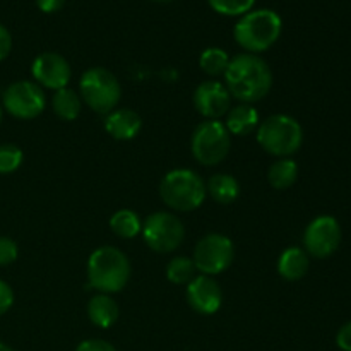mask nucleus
Listing matches in <instances>:
<instances>
[{"label": "nucleus", "instance_id": "7c9ffc66", "mask_svg": "<svg viewBox=\"0 0 351 351\" xmlns=\"http://www.w3.org/2000/svg\"><path fill=\"white\" fill-rule=\"evenodd\" d=\"M336 345L343 351H351V322H346L336 335Z\"/></svg>", "mask_w": 351, "mask_h": 351}, {"label": "nucleus", "instance_id": "9b49d317", "mask_svg": "<svg viewBox=\"0 0 351 351\" xmlns=\"http://www.w3.org/2000/svg\"><path fill=\"white\" fill-rule=\"evenodd\" d=\"M341 243V226L329 215L317 216L308 223L304 233L305 252L315 259H326L338 250Z\"/></svg>", "mask_w": 351, "mask_h": 351}, {"label": "nucleus", "instance_id": "bb28decb", "mask_svg": "<svg viewBox=\"0 0 351 351\" xmlns=\"http://www.w3.org/2000/svg\"><path fill=\"white\" fill-rule=\"evenodd\" d=\"M19 256L17 243L9 237H0V266H9Z\"/></svg>", "mask_w": 351, "mask_h": 351}, {"label": "nucleus", "instance_id": "f704fd0d", "mask_svg": "<svg viewBox=\"0 0 351 351\" xmlns=\"http://www.w3.org/2000/svg\"><path fill=\"white\" fill-rule=\"evenodd\" d=\"M0 120H2V108H0Z\"/></svg>", "mask_w": 351, "mask_h": 351}, {"label": "nucleus", "instance_id": "0eeeda50", "mask_svg": "<svg viewBox=\"0 0 351 351\" xmlns=\"http://www.w3.org/2000/svg\"><path fill=\"white\" fill-rule=\"evenodd\" d=\"M232 136L219 120H206L195 127L192 134L191 149L195 160L204 167H216L230 153Z\"/></svg>", "mask_w": 351, "mask_h": 351}, {"label": "nucleus", "instance_id": "473e14b6", "mask_svg": "<svg viewBox=\"0 0 351 351\" xmlns=\"http://www.w3.org/2000/svg\"><path fill=\"white\" fill-rule=\"evenodd\" d=\"M0 351H14V350L10 348V346H7L5 343H2V341H0Z\"/></svg>", "mask_w": 351, "mask_h": 351}, {"label": "nucleus", "instance_id": "a211bd4d", "mask_svg": "<svg viewBox=\"0 0 351 351\" xmlns=\"http://www.w3.org/2000/svg\"><path fill=\"white\" fill-rule=\"evenodd\" d=\"M311 261L308 254L298 247H290L285 250L278 261V273L287 281H298L307 274Z\"/></svg>", "mask_w": 351, "mask_h": 351}, {"label": "nucleus", "instance_id": "6ab92c4d", "mask_svg": "<svg viewBox=\"0 0 351 351\" xmlns=\"http://www.w3.org/2000/svg\"><path fill=\"white\" fill-rule=\"evenodd\" d=\"M206 192L216 201L218 204L228 206L239 199L240 195V184L235 177L226 173L213 175L206 185Z\"/></svg>", "mask_w": 351, "mask_h": 351}, {"label": "nucleus", "instance_id": "423d86ee", "mask_svg": "<svg viewBox=\"0 0 351 351\" xmlns=\"http://www.w3.org/2000/svg\"><path fill=\"white\" fill-rule=\"evenodd\" d=\"M81 98L96 113L108 115L117 108L122 88L115 75L103 67H93L82 74L79 82Z\"/></svg>", "mask_w": 351, "mask_h": 351}, {"label": "nucleus", "instance_id": "7ed1b4c3", "mask_svg": "<svg viewBox=\"0 0 351 351\" xmlns=\"http://www.w3.org/2000/svg\"><path fill=\"white\" fill-rule=\"evenodd\" d=\"M130 280V263L125 254L115 247H99L89 256V287L99 293H117L127 287Z\"/></svg>", "mask_w": 351, "mask_h": 351}, {"label": "nucleus", "instance_id": "2f4dec72", "mask_svg": "<svg viewBox=\"0 0 351 351\" xmlns=\"http://www.w3.org/2000/svg\"><path fill=\"white\" fill-rule=\"evenodd\" d=\"M36 5L41 12L53 14L65 5V0H36Z\"/></svg>", "mask_w": 351, "mask_h": 351}, {"label": "nucleus", "instance_id": "a878e982", "mask_svg": "<svg viewBox=\"0 0 351 351\" xmlns=\"http://www.w3.org/2000/svg\"><path fill=\"white\" fill-rule=\"evenodd\" d=\"M24 154L14 144H2L0 146V175L14 173L23 165Z\"/></svg>", "mask_w": 351, "mask_h": 351}, {"label": "nucleus", "instance_id": "4468645a", "mask_svg": "<svg viewBox=\"0 0 351 351\" xmlns=\"http://www.w3.org/2000/svg\"><path fill=\"white\" fill-rule=\"evenodd\" d=\"M187 302L194 312L201 315H213L223 304V291L213 276H195L187 285Z\"/></svg>", "mask_w": 351, "mask_h": 351}, {"label": "nucleus", "instance_id": "412c9836", "mask_svg": "<svg viewBox=\"0 0 351 351\" xmlns=\"http://www.w3.org/2000/svg\"><path fill=\"white\" fill-rule=\"evenodd\" d=\"M51 106L58 119L65 120V122H72L81 113V98L74 89H58L55 91L53 99H51Z\"/></svg>", "mask_w": 351, "mask_h": 351}, {"label": "nucleus", "instance_id": "c756f323", "mask_svg": "<svg viewBox=\"0 0 351 351\" xmlns=\"http://www.w3.org/2000/svg\"><path fill=\"white\" fill-rule=\"evenodd\" d=\"M12 50V36L3 24H0V62L5 60Z\"/></svg>", "mask_w": 351, "mask_h": 351}, {"label": "nucleus", "instance_id": "393cba45", "mask_svg": "<svg viewBox=\"0 0 351 351\" xmlns=\"http://www.w3.org/2000/svg\"><path fill=\"white\" fill-rule=\"evenodd\" d=\"M209 7L221 16L242 17L243 14L250 12L256 0H208Z\"/></svg>", "mask_w": 351, "mask_h": 351}, {"label": "nucleus", "instance_id": "39448f33", "mask_svg": "<svg viewBox=\"0 0 351 351\" xmlns=\"http://www.w3.org/2000/svg\"><path fill=\"white\" fill-rule=\"evenodd\" d=\"M257 143L266 151L278 158H288L297 153L304 143L302 125L290 115L267 117L257 127Z\"/></svg>", "mask_w": 351, "mask_h": 351}, {"label": "nucleus", "instance_id": "6e6552de", "mask_svg": "<svg viewBox=\"0 0 351 351\" xmlns=\"http://www.w3.org/2000/svg\"><path fill=\"white\" fill-rule=\"evenodd\" d=\"M235 247L226 235L221 233H209L202 237L194 249V266L204 276H216L225 273L233 263Z\"/></svg>", "mask_w": 351, "mask_h": 351}, {"label": "nucleus", "instance_id": "9d476101", "mask_svg": "<svg viewBox=\"0 0 351 351\" xmlns=\"http://www.w3.org/2000/svg\"><path fill=\"white\" fill-rule=\"evenodd\" d=\"M2 103L3 108L16 119L33 120L43 113L47 106V96L36 82L17 81L3 91Z\"/></svg>", "mask_w": 351, "mask_h": 351}, {"label": "nucleus", "instance_id": "dca6fc26", "mask_svg": "<svg viewBox=\"0 0 351 351\" xmlns=\"http://www.w3.org/2000/svg\"><path fill=\"white\" fill-rule=\"evenodd\" d=\"M259 123V113L252 105H247V103L230 108L226 113L225 127L233 136H250L252 132H256Z\"/></svg>", "mask_w": 351, "mask_h": 351}, {"label": "nucleus", "instance_id": "f3484780", "mask_svg": "<svg viewBox=\"0 0 351 351\" xmlns=\"http://www.w3.org/2000/svg\"><path fill=\"white\" fill-rule=\"evenodd\" d=\"M120 308L110 295L99 293L93 297L88 304V317L96 328L108 329L119 321Z\"/></svg>", "mask_w": 351, "mask_h": 351}, {"label": "nucleus", "instance_id": "f257e3e1", "mask_svg": "<svg viewBox=\"0 0 351 351\" xmlns=\"http://www.w3.org/2000/svg\"><path fill=\"white\" fill-rule=\"evenodd\" d=\"M223 77L230 96L247 105L264 99L273 88L271 67L264 58L254 53H240L230 58Z\"/></svg>", "mask_w": 351, "mask_h": 351}, {"label": "nucleus", "instance_id": "72a5a7b5", "mask_svg": "<svg viewBox=\"0 0 351 351\" xmlns=\"http://www.w3.org/2000/svg\"><path fill=\"white\" fill-rule=\"evenodd\" d=\"M153 2H160V3H167V2H173V0H153Z\"/></svg>", "mask_w": 351, "mask_h": 351}, {"label": "nucleus", "instance_id": "aec40b11", "mask_svg": "<svg viewBox=\"0 0 351 351\" xmlns=\"http://www.w3.org/2000/svg\"><path fill=\"white\" fill-rule=\"evenodd\" d=\"M297 178L298 165L290 158H281V160L274 161L267 171V180H269L271 187H274L276 191H285V189L291 187Z\"/></svg>", "mask_w": 351, "mask_h": 351}, {"label": "nucleus", "instance_id": "4be33fe9", "mask_svg": "<svg viewBox=\"0 0 351 351\" xmlns=\"http://www.w3.org/2000/svg\"><path fill=\"white\" fill-rule=\"evenodd\" d=\"M110 228L120 239H134L143 232V223H141L137 213L130 211V209H120V211L113 213L110 218Z\"/></svg>", "mask_w": 351, "mask_h": 351}, {"label": "nucleus", "instance_id": "5701e85b", "mask_svg": "<svg viewBox=\"0 0 351 351\" xmlns=\"http://www.w3.org/2000/svg\"><path fill=\"white\" fill-rule=\"evenodd\" d=\"M230 64V55L223 48L209 47L199 57V67L208 75H223Z\"/></svg>", "mask_w": 351, "mask_h": 351}, {"label": "nucleus", "instance_id": "c85d7f7f", "mask_svg": "<svg viewBox=\"0 0 351 351\" xmlns=\"http://www.w3.org/2000/svg\"><path fill=\"white\" fill-rule=\"evenodd\" d=\"M75 351H117L115 346L103 339H86L77 346Z\"/></svg>", "mask_w": 351, "mask_h": 351}, {"label": "nucleus", "instance_id": "20e7f679", "mask_svg": "<svg viewBox=\"0 0 351 351\" xmlns=\"http://www.w3.org/2000/svg\"><path fill=\"white\" fill-rule=\"evenodd\" d=\"M206 194L208 192H206L204 180L199 177V173L187 168L168 171L160 184V195L165 204L180 213L201 208Z\"/></svg>", "mask_w": 351, "mask_h": 351}, {"label": "nucleus", "instance_id": "1a4fd4ad", "mask_svg": "<svg viewBox=\"0 0 351 351\" xmlns=\"http://www.w3.org/2000/svg\"><path fill=\"white\" fill-rule=\"evenodd\" d=\"M144 242L151 250L160 254H168L182 245L185 237L184 223L171 213L158 211L147 216L143 225Z\"/></svg>", "mask_w": 351, "mask_h": 351}, {"label": "nucleus", "instance_id": "ddd939ff", "mask_svg": "<svg viewBox=\"0 0 351 351\" xmlns=\"http://www.w3.org/2000/svg\"><path fill=\"white\" fill-rule=\"evenodd\" d=\"M232 103L228 89L223 82L206 81L194 91V106L208 120H218L226 115Z\"/></svg>", "mask_w": 351, "mask_h": 351}, {"label": "nucleus", "instance_id": "f8f14e48", "mask_svg": "<svg viewBox=\"0 0 351 351\" xmlns=\"http://www.w3.org/2000/svg\"><path fill=\"white\" fill-rule=\"evenodd\" d=\"M31 72H33V77L38 86L53 89V91L67 88L72 77L69 62L62 55L53 53V51H47L34 58Z\"/></svg>", "mask_w": 351, "mask_h": 351}, {"label": "nucleus", "instance_id": "b1692460", "mask_svg": "<svg viewBox=\"0 0 351 351\" xmlns=\"http://www.w3.org/2000/svg\"><path fill=\"white\" fill-rule=\"evenodd\" d=\"M194 261L189 257H175L167 266V278L173 285H189L195 278Z\"/></svg>", "mask_w": 351, "mask_h": 351}, {"label": "nucleus", "instance_id": "2eb2a0df", "mask_svg": "<svg viewBox=\"0 0 351 351\" xmlns=\"http://www.w3.org/2000/svg\"><path fill=\"white\" fill-rule=\"evenodd\" d=\"M143 129V120L129 108H115L105 119V130L117 141H130Z\"/></svg>", "mask_w": 351, "mask_h": 351}, {"label": "nucleus", "instance_id": "cd10ccee", "mask_svg": "<svg viewBox=\"0 0 351 351\" xmlns=\"http://www.w3.org/2000/svg\"><path fill=\"white\" fill-rule=\"evenodd\" d=\"M14 304V291L3 280H0V315L5 314Z\"/></svg>", "mask_w": 351, "mask_h": 351}, {"label": "nucleus", "instance_id": "f03ea898", "mask_svg": "<svg viewBox=\"0 0 351 351\" xmlns=\"http://www.w3.org/2000/svg\"><path fill=\"white\" fill-rule=\"evenodd\" d=\"M283 21L271 9H257L243 14L233 27V38L247 53L266 51L280 40Z\"/></svg>", "mask_w": 351, "mask_h": 351}]
</instances>
